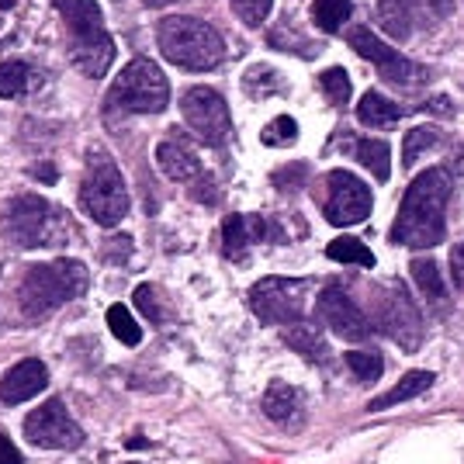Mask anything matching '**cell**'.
Instances as JSON below:
<instances>
[{"label": "cell", "mask_w": 464, "mask_h": 464, "mask_svg": "<svg viewBox=\"0 0 464 464\" xmlns=\"http://www.w3.org/2000/svg\"><path fill=\"white\" fill-rule=\"evenodd\" d=\"M70 28V56L83 77H104L111 59H115V42L104 28L101 7L94 0H53Z\"/></svg>", "instance_id": "3"}, {"label": "cell", "mask_w": 464, "mask_h": 464, "mask_svg": "<svg viewBox=\"0 0 464 464\" xmlns=\"http://www.w3.org/2000/svg\"><path fill=\"white\" fill-rule=\"evenodd\" d=\"M42 87V73H35L28 63H4L0 66V97H24Z\"/></svg>", "instance_id": "22"}, {"label": "cell", "mask_w": 464, "mask_h": 464, "mask_svg": "<svg viewBox=\"0 0 464 464\" xmlns=\"http://www.w3.org/2000/svg\"><path fill=\"white\" fill-rule=\"evenodd\" d=\"M378 21L388 35L409 39L420 24L437 21V14H433V0H378Z\"/></svg>", "instance_id": "15"}, {"label": "cell", "mask_w": 464, "mask_h": 464, "mask_svg": "<svg viewBox=\"0 0 464 464\" xmlns=\"http://www.w3.org/2000/svg\"><path fill=\"white\" fill-rule=\"evenodd\" d=\"M156 42H160V53L174 66L188 70V73H208L226 59L222 35L215 32L212 24L188 18V14H170V18L160 21Z\"/></svg>", "instance_id": "4"}, {"label": "cell", "mask_w": 464, "mask_h": 464, "mask_svg": "<svg viewBox=\"0 0 464 464\" xmlns=\"http://www.w3.org/2000/svg\"><path fill=\"white\" fill-rule=\"evenodd\" d=\"M350 45H353L357 56L368 59L388 83H395V87H402V91H412V87H420V83L430 80V70H426V66L406 59L402 53H395L388 42H382L374 32H368V28H353V32H350Z\"/></svg>", "instance_id": "10"}, {"label": "cell", "mask_w": 464, "mask_h": 464, "mask_svg": "<svg viewBox=\"0 0 464 464\" xmlns=\"http://www.w3.org/2000/svg\"><path fill=\"white\" fill-rule=\"evenodd\" d=\"M350 368V374L353 378H361V382H378L382 378V371H385V364H382V357L378 353H361V350H353V353H347V361H343Z\"/></svg>", "instance_id": "31"}, {"label": "cell", "mask_w": 464, "mask_h": 464, "mask_svg": "<svg viewBox=\"0 0 464 464\" xmlns=\"http://www.w3.org/2000/svg\"><path fill=\"white\" fill-rule=\"evenodd\" d=\"M243 87L250 97H271L285 94V77L274 66H250V73L243 77Z\"/></svg>", "instance_id": "27"}, {"label": "cell", "mask_w": 464, "mask_h": 464, "mask_svg": "<svg viewBox=\"0 0 464 464\" xmlns=\"http://www.w3.org/2000/svg\"><path fill=\"white\" fill-rule=\"evenodd\" d=\"M24 440L35 447H49V450H73L83 444V430L59 399H49L24 420Z\"/></svg>", "instance_id": "12"}, {"label": "cell", "mask_w": 464, "mask_h": 464, "mask_svg": "<svg viewBox=\"0 0 464 464\" xmlns=\"http://www.w3.org/2000/svg\"><path fill=\"white\" fill-rule=\"evenodd\" d=\"M264 239H281V232L260 215H229L222 226V246L229 260H239L250 243H264Z\"/></svg>", "instance_id": "17"}, {"label": "cell", "mask_w": 464, "mask_h": 464, "mask_svg": "<svg viewBox=\"0 0 464 464\" xmlns=\"http://www.w3.org/2000/svg\"><path fill=\"white\" fill-rule=\"evenodd\" d=\"M450 170H454V174H464V150H458V153H454V160H450Z\"/></svg>", "instance_id": "41"}, {"label": "cell", "mask_w": 464, "mask_h": 464, "mask_svg": "<svg viewBox=\"0 0 464 464\" xmlns=\"http://www.w3.org/2000/svg\"><path fill=\"white\" fill-rule=\"evenodd\" d=\"M260 139H264V146H291L295 139H298V125H295V118H288V115H277L260 132Z\"/></svg>", "instance_id": "32"}, {"label": "cell", "mask_w": 464, "mask_h": 464, "mask_svg": "<svg viewBox=\"0 0 464 464\" xmlns=\"http://www.w3.org/2000/svg\"><path fill=\"white\" fill-rule=\"evenodd\" d=\"M45 385H49V368L39 357H28L0 378V402L4 406H21V402L35 399L39 392H45Z\"/></svg>", "instance_id": "16"}, {"label": "cell", "mask_w": 464, "mask_h": 464, "mask_svg": "<svg viewBox=\"0 0 464 464\" xmlns=\"http://www.w3.org/2000/svg\"><path fill=\"white\" fill-rule=\"evenodd\" d=\"M108 329L115 333L125 347H136L139 336H142L136 326V319H132V312L125 309V305H111V309H108Z\"/></svg>", "instance_id": "30"}, {"label": "cell", "mask_w": 464, "mask_h": 464, "mask_svg": "<svg viewBox=\"0 0 464 464\" xmlns=\"http://www.w3.org/2000/svg\"><path fill=\"white\" fill-rule=\"evenodd\" d=\"M0 464H21V450L0 433Z\"/></svg>", "instance_id": "39"}, {"label": "cell", "mask_w": 464, "mask_h": 464, "mask_svg": "<svg viewBox=\"0 0 464 464\" xmlns=\"http://www.w3.org/2000/svg\"><path fill=\"white\" fill-rule=\"evenodd\" d=\"M319 315L343 340H368L371 336L368 315L353 305V298L340 285H329V288L319 291Z\"/></svg>", "instance_id": "14"}, {"label": "cell", "mask_w": 464, "mask_h": 464, "mask_svg": "<svg viewBox=\"0 0 464 464\" xmlns=\"http://www.w3.org/2000/svg\"><path fill=\"white\" fill-rule=\"evenodd\" d=\"M80 208L91 215L97 226H118L129 212L125 180L108 153H91L87 160V177L80 184Z\"/></svg>", "instance_id": "6"}, {"label": "cell", "mask_w": 464, "mask_h": 464, "mask_svg": "<svg viewBox=\"0 0 464 464\" xmlns=\"http://www.w3.org/2000/svg\"><path fill=\"white\" fill-rule=\"evenodd\" d=\"M350 0H315L312 4V21L323 28V32H336L343 21L350 18Z\"/></svg>", "instance_id": "28"}, {"label": "cell", "mask_w": 464, "mask_h": 464, "mask_svg": "<svg viewBox=\"0 0 464 464\" xmlns=\"http://www.w3.org/2000/svg\"><path fill=\"white\" fill-rule=\"evenodd\" d=\"M156 163H160V170L170 177V180H180V184H194L201 177L198 153H194V146L184 136L163 139L156 146Z\"/></svg>", "instance_id": "18"}, {"label": "cell", "mask_w": 464, "mask_h": 464, "mask_svg": "<svg viewBox=\"0 0 464 464\" xmlns=\"http://www.w3.org/2000/svg\"><path fill=\"white\" fill-rule=\"evenodd\" d=\"M347 153H353L364 167H368L378 184H385L388 174H392V153H388V142H378V139H350Z\"/></svg>", "instance_id": "19"}, {"label": "cell", "mask_w": 464, "mask_h": 464, "mask_svg": "<svg viewBox=\"0 0 464 464\" xmlns=\"http://www.w3.org/2000/svg\"><path fill=\"white\" fill-rule=\"evenodd\" d=\"M374 305H378V329L392 336L406 353H416L423 347V315L412 305V295L402 281H388L382 291H374Z\"/></svg>", "instance_id": "8"}, {"label": "cell", "mask_w": 464, "mask_h": 464, "mask_svg": "<svg viewBox=\"0 0 464 464\" xmlns=\"http://www.w3.org/2000/svg\"><path fill=\"white\" fill-rule=\"evenodd\" d=\"M250 309L267 326H288L305 315V281L264 277L250 288Z\"/></svg>", "instance_id": "9"}, {"label": "cell", "mask_w": 464, "mask_h": 464, "mask_svg": "<svg viewBox=\"0 0 464 464\" xmlns=\"http://www.w3.org/2000/svg\"><path fill=\"white\" fill-rule=\"evenodd\" d=\"M440 142H444V136H440L437 129H412L406 136V146H402V163L412 167L420 156L430 153V150H437Z\"/></svg>", "instance_id": "29"}, {"label": "cell", "mask_w": 464, "mask_h": 464, "mask_svg": "<svg viewBox=\"0 0 464 464\" xmlns=\"http://www.w3.org/2000/svg\"><path fill=\"white\" fill-rule=\"evenodd\" d=\"M399 108L388 101L385 94H378V91H368V94L361 97V104H357V118H361V125H368V129H395L399 125Z\"/></svg>", "instance_id": "20"}, {"label": "cell", "mask_w": 464, "mask_h": 464, "mask_svg": "<svg viewBox=\"0 0 464 464\" xmlns=\"http://www.w3.org/2000/svg\"><path fill=\"white\" fill-rule=\"evenodd\" d=\"M91 285V274L80 260H49V264H35L24 271L21 281L18 302L28 319H42L59 305L80 298Z\"/></svg>", "instance_id": "5"}, {"label": "cell", "mask_w": 464, "mask_h": 464, "mask_svg": "<svg viewBox=\"0 0 464 464\" xmlns=\"http://www.w3.org/2000/svg\"><path fill=\"white\" fill-rule=\"evenodd\" d=\"M136 305L142 309V315H146L150 323H163V319H167V312L160 309V302H156V291L150 288V285L136 288Z\"/></svg>", "instance_id": "35"}, {"label": "cell", "mask_w": 464, "mask_h": 464, "mask_svg": "<svg viewBox=\"0 0 464 464\" xmlns=\"http://www.w3.org/2000/svg\"><path fill=\"white\" fill-rule=\"evenodd\" d=\"M305 177H309V167H305V163H295V167H281V170L274 174V184H277V188H302Z\"/></svg>", "instance_id": "36"}, {"label": "cell", "mask_w": 464, "mask_h": 464, "mask_svg": "<svg viewBox=\"0 0 464 464\" xmlns=\"http://www.w3.org/2000/svg\"><path fill=\"white\" fill-rule=\"evenodd\" d=\"M0 232L7 243H14L21 250H53V246H66L70 239V215L45 198L14 194L4 205Z\"/></svg>", "instance_id": "2"}, {"label": "cell", "mask_w": 464, "mask_h": 464, "mask_svg": "<svg viewBox=\"0 0 464 464\" xmlns=\"http://www.w3.org/2000/svg\"><path fill=\"white\" fill-rule=\"evenodd\" d=\"M371 188L350 170H333L326 177V205L323 212L333 226H357L371 215Z\"/></svg>", "instance_id": "13"}, {"label": "cell", "mask_w": 464, "mask_h": 464, "mask_svg": "<svg viewBox=\"0 0 464 464\" xmlns=\"http://www.w3.org/2000/svg\"><path fill=\"white\" fill-rule=\"evenodd\" d=\"M132 464H136V461H132Z\"/></svg>", "instance_id": "43"}, {"label": "cell", "mask_w": 464, "mask_h": 464, "mask_svg": "<svg viewBox=\"0 0 464 464\" xmlns=\"http://www.w3.org/2000/svg\"><path fill=\"white\" fill-rule=\"evenodd\" d=\"M285 343H288L291 350H298V353H305L309 361H326L329 357L319 329H312V326H291L288 333H285Z\"/></svg>", "instance_id": "26"}, {"label": "cell", "mask_w": 464, "mask_h": 464, "mask_svg": "<svg viewBox=\"0 0 464 464\" xmlns=\"http://www.w3.org/2000/svg\"><path fill=\"white\" fill-rule=\"evenodd\" d=\"M111 104L132 115H160L170 104V83L153 59H132L111 87Z\"/></svg>", "instance_id": "7"}, {"label": "cell", "mask_w": 464, "mask_h": 464, "mask_svg": "<svg viewBox=\"0 0 464 464\" xmlns=\"http://www.w3.org/2000/svg\"><path fill=\"white\" fill-rule=\"evenodd\" d=\"M430 385H433V374H430V371H409L406 378L392 388V392L378 395V399H371L368 409H371V412H382V409L399 406V402H406V399H416V395H420V392H426Z\"/></svg>", "instance_id": "21"}, {"label": "cell", "mask_w": 464, "mask_h": 464, "mask_svg": "<svg viewBox=\"0 0 464 464\" xmlns=\"http://www.w3.org/2000/svg\"><path fill=\"white\" fill-rule=\"evenodd\" d=\"M302 406V395H298V388L285 385V382H271L267 388V395H264V412L277 420V423H288L291 416L298 412Z\"/></svg>", "instance_id": "24"}, {"label": "cell", "mask_w": 464, "mask_h": 464, "mask_svg": "<svg viewBox=\"0 0 464 464\" xmlns=\"http://www.w3.org/2000/svg\"><path fill=\"white\" fill-rule=\"evenodd\" d=\"M104 250H108V260H111V264H125L129 253H132V239H129V236H115V239H108Z\"/></svg>", "instance_id": "37"}, {"label": "cell", "mask_w": 464, "mask_h": 464, "mask_svg": "<svg viewBox=\"0 0 464 464\" xmlns=\"http://www.w3.org/2000/svg\"><path fill=\"white\" fill-rule=\"evenodd\" d=\"M412 281L420 285V291H423V298L430 305L447 309V288L444 281H440V267L433 264V256H416L412 260Z\"/></svg>", "instance_id": "23"}, {"label": "cell", "mask_w": 464, "mask_h": 464, "mask_svg": "<svg viewBox=\"0 0 464 464\" xmlns=\"http://www.w3.org/2000/svg\"><path fill=\"white\" fill-rule=\"evenodd\" d=\"M180 111H184V121L194 129V136L201 139L205 146H226L232 136V118H229V104L222 101L218 91L212 87H191L184 101H180Z\"/></svg>", "instance_id": "11"}, {"label": "cell", "mask_w": 464, "mask_h": 464, "mask_svg": "<svg viewBox=\"0 0 464 464\" xmlns=\"http://www.w3.org/2000/svg\"><path fill=\"white\" fill-rule=\"evenodd\" d=\"M450 271H454V285L464 288V243H458V246L450 250Z\"/></svg>", "instance_id": "38"}, {"label": "cell", "mask_w": 464, "mask_h": 464, "mask_svg": "<svg viewBox=\"0 0 464 464\" xmlns=\"http://www.w3.org/2000/svg\"><path fill=\"white\" fill-rule=\"evenodd\" d=\"M319 87H323V94H326L333 104H347L350 101V77L340 70V66L326 70V73L319 77Z\"/></svg>", "instance_id": "33"}, {"label": "cell", "mask_w": 464, "mask_h": 464, "mask_svg": "<svg viewBox=\"0 0 464 464\" xmlns=\"http://www.w3.org/2000/svg\"><path fill=\"white\" fill-rule=\"evenodd\" d=\"M447 201H450V174L444 167H430L409 184L406 201L395 215L392 243L409 250H433L447 236Z\"/></svg>", "instance_id": "1"}, {"label": "cell", "mask_w": 464, "mask_h": 464, "mask_svg": "<svg viewBox=\"0 0 464 464\" xmlns=\"http://www.w3.org/2000/svg\"><path fill=\"white\" fill-rule=\"evenodd\" d=\"M7 7H14V0H0V11H7Z\"/></svg>", "instance_id": "42"}, {"label": "cell", "mask_w": 464, "mask_h": 464, "mask_svg": "<svg viewBox=\"0 0 464 464\" xmlns=\"http://www.w3.org/2000/svg\"><path fill=\"white\" fill-rule=\"evenodd\" d=\"M326 256H329V260H336V264L374 267V253H371L361 239H353V236H340V239H333V243L326 246Z\"/></svg>", "instance_id": "25"}, {"label": "cell", "mask_w": 464, "mask_h": 464, "mask_svg": "<svg viewBox=\"0 0 464 464\" xmlns=\"http://www.w3.org/2000/svg\"><path fill=\"white\" fill-rule=\"evenodd\" d=\"M271 4L274 0H232V11L246 21L250 28H260L267 21V14H271Z\"/></svg>", "instance_id": "34"}, {"label": "cell", "mask_w": 464, "mask_h": 464, "mask_svg": "<svg viewBox=\"0 0 464 464\" xmlns=\"http://www.w3.org/2000/svg\"><path fill=\"white\" fill-rule=\"evenodd\" d=\"M28 174L35 177V180H42V184H56V180H59V174H56V167H53V163H35Z\"/></svg>", "instance_id": "40"}]
</instances>
